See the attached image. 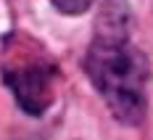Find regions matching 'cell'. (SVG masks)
Wrapping results in <instances>:
<instances>
[{"label":"cell","mask_w":153,"mask_h":140,"mask_svg":"<svg viewBox=\"0 0 153 140\" xmlns=\"http://www.w3.org/2000/svg\"><path fill=\"white\" fill-rule=\"evenodd\" d=\"M85 66L111 114L124 124H140L148 106L151 69L129 40V8L124 0L103 3Z\"/></svg>","instance_id":"1"},{"label":"cell","mask_w":153,"mask_h":140,"mask_svg":"<svg viewBox=\"0 0 153 140\" xmlns=\"http://www.w3.org/2000/svg\"><path fill=\"white\" fill-rule=\"evenodd\" d=\"M3 79L32 116L45 114L56 98V61L29 34H11L5 40Z\"/></svg>","instance_id":"2"},{"label":"cell","mask_w":153,"mask_h":140,"mask_svg":"<svg viewBox=\"0 0 153 140\" xmlns=\"http://www.w3.org/2000/svg\"><path fill=\"white\" fill-rule=\"evenodd\" d=\"M53 5L66 16H79L92 5V0H53Z\"/></svg>","instance_id":"3"}]
</instances>
